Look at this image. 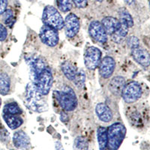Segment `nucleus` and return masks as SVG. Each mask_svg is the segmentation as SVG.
<instances>
[{
    "instance_id": "f257e3e1",
    "label": "nucleus",
    "mask_w": 150,
    "mask_h": 150,
    "mask_svg": "<svg viewBox=\"0 0 150 150\" xmlns=\"http://www.w3.org/2000/svg\"><path fill=\"white\" fill-rule=\"evenodd\" d=\"M25 99L28 108L34 112H42L48 109L47 103L33 83H30L26 86Z\"/></svg>"
},
{
    "instance_id": "f03ea898",
    "label": "nucleus",
    "mask_w": 150,
    "mask_h": 150,
    "mask_svg": "<svg viewBox=\"0 0 150 150\" xmlns=\"http://www.w3.org/2000/svg\"><path fill=\"white\" fill-rule=\"evenodd\" d=\"M61 108L66 112L74 110L77 107V98L74 91L68 86H65L59 91L53 92Z\"/></svg>"
},
{
    "instance_id": "7ed1b4c3",
    "label": "nucleus",
    "mask_w": 150,
    "mask_h": 150,
    "mask_svg": "<svg viewBox=\"0 0 150 150\" xmlns=\"http://www.w3.org/2000/svg\"><path fill=\"white\" fill-rule=\"evenodd\" d=\"M126 135V128L123 124L116 122L108 128V145L109 150H118Z\"/></svg>"
},
{
    "instance_id": "20e7f679",
    "label": "nucleus",
    "mask_w": 150,
    "mask_h": 150,
    "mask_svg": "<svg viewBox=\"0 0 150 150\" xmlns=\"http://www.w3.org/2000/svg\"><path fill=\"white\" fill-rule=\"evenodd\" d=\"M42 21L45 25L61 30L64 27V20L59 11L52 5H47L42 14Z\"/></svg>"
},
{
    "instance_id": "39448f33",
    "label": "nucleus",
    "mask_w": 150,
    "mask_h": 150,
    "mask_svg": "<svg viewBox=\"0 0 150 150\" xmlns=\"http://www.w3.org/2000/svg\"><path fill=\"white\" fill-rule=\"evenodd\" d=\"M53 74L51 70L48 67L42 70V71L38 75L33 83L35 86L36 89L43 96H47L49 94L52 85H53Z\"/></svg>"
},
{
    "instance_id": "423d86ee",
    "label": "nucleus",
    "mask_w": 150,
    "mask_h": 150,
    "mask_svg": "<svg viewBox=\"0 0 150 150\" xmlns=\"http://www.w3.org/2000/svg\"><path fill=\"white\" fill-rule=\"evenodd\" d=\"M142 87L137 81H130L125 83L122 92V97L127 104H132L138 101L142 96Z\"/></svg>"
},
{
    "instance_id": "0eeeda50",
    "label": "nucleus",
    "mask_w": 150,
    "mask_h": 150,
    "mask_svg": "<svg viewBox=\"0 0 150 150\" xmlns=\"http://www.w3.org/2000/svg\"><path fill=\"white\" fill-rule=\"evenodd\" d=\"M101 50L96 47H89L84 53V63L87 69L93 71L98 68L101 61Z\"/></svg>"
},
{
    "instance_id": "6e6552de",
    "label": "nucleus",
    "mask_w": 150,
    "mask_h": 150,
    "mask_svg": "<svg viewBox=\"0 0 150 150\" xmlns=\"http://www.w3.org/2000/svg\"><path fill=\"white\" fill-rule=\"evenodd\" d=\"M39 37L45 45L50 47H56L59 41L58 30L46 25H44L40 29Z\"/></svg>"
},
{
    "instance_id": "1a4fd4ad",
    "label": "nucleus",
    "mask_w": 150,
    "mask_h": 150,
    "mask_svg": "<svg viewBox=\"0 0 150 150\" xmlns=\"http://www.w3.org/2000/svg\"><path fill=\"white\" fill-rule=\"evenodd\" d=\"M26 61L29 65L33 82L35 80L38 75L42 71V70H44L46 67H47L46 65L45 59L42 57L37 56V55H33L29 57H26Z\"/></svg>"
},
{
    "instance_id": "9d476101",
    "label": "nucleus",
    "mask_w": 150,
    "mask_h": 150,
    "mask_svg": "<svg viewBox=\"0 0 150 150\" xmlns=\"http://www.w3.org/2000/svg\"><path fill=\"white\" fill-rule=\"evenodd\" d=\"M80 20L76 14L71 13L66 16L64 21L65 35L68 38H74L77 35L80 30Z\"/></svg>"
},
{
    "instance_id": "9b49d317",
    "label": "nucleus",
    "mask_w": 150,
    "mask_h": 150,
    "mask_svg": "<svg viewBox=\"0 0 150 150\" xmlns=\"http://www.w3.org/2000/svg\"><path fill=\"white\" fill-rule=\"evenodd\" d=\"M89 34L95 41L104 44L108 41V34L101 22L94 21L89 23Z\"/></svg>"
},
{
    "instance_id": "f8f14e48",
    "label": "nucleus",
    "mask_w": 150,
    "mask_h": 150,
    "mask_svg": "<svg viewBox=\"0 0 150 150\" xmlns=\"http://www.w3.org/2000/svg\"><path fill=\"white\" fill-rule=\"evenodd\" d=\"M99 74L104 79H108L112 75L116 68V62L111 56H105L99 64Z\"/></svg>"
},
{
    "instance_id": "ddd939ff",
    "label": "nucleus",
    "mask_w": 150,
    "mask_h": 150,
    "mask_svg": "<svg viewBox=\"0 0 150 150\" xmlns=\"http://www.w3.org/2000/svg\"><path fill=\"white\" fill-rule=\"evenodd\" d=\"M13 143L16 148L26 149L30 146V138L23 131H16L13 136Z\"/></svg>"
},
{
    "instance_id": "4468645a",
    "label": "nucleus",
    "mask_w": 150,
    "mask_h": 150,
    "mask_svg": "<svg viewBox=\"0 0 150 150\" xmlns=\"http://www.w3.org/2000/svg\"><path fill=\"white\" fill-rule=\"evenodd\" d=\"M131 56L134 59L143 67H148L150 64L149 53L143 48H136L131 50Z\"/></svg>"
},
{
    "instance_id": "2eb2a0df",
    "label": "nucleus",
    "mask_w": 150,
    "mask_h": 150,
    "mask_svg": "<svg viewBox=\"0 0 150 150\" xmlns=\"http://www.w3.org/2000/svg\"><path fill=\"white\" fill-rule=\"evenodd\" d=\"M96 113L99 120L104 122H110L113 117V113L110 108L104 103H99L96 105Z\"/></svg>"
},
{
    "instance_id": "dca6fc26",
    "label": "nucleus",
    "mask_w": 150,
    "mask_h": 150,
    "mask_svg": "<svg viewBox=\"0 0 150 150\" xmlns=\"http://www.w3.org/2000/svg\"><path fill=\"white\" fill-rule=\"evenodd\" d=\"M125 83H126L124 77L122 76H116L110 80L109 83V90L113 96L120 97L122 96V92Z\"/></svg>"
},
{
    "instance_id": "f3484780",
    "label": "nucleus",
    "mask_w": 150,
    "mask_h": 150,
    "mask_svg": "<svg viewBox=\"0 0 150 150\" xmlns=\"http://www.w3.org/2000/svg\"><path fill=\"white\" fill-rule=\"evenodd\" d=\"M101 24L105 29L107 34L111 35L120 26V22L117 18L113 17H106L101 21Z\"/></svg>"
},
{
    "instance_id": "a211bd4d",
    "label": "nucleus",
    "mask_w": 150,
    "mask_h": 150,
    "mask_svg": "<svg viewBox=\"0 0 150 150\" xmlns=\"http://www.w3.org/2000/svg\"><path fill=\"white\" fill-rule=\"evenodd\" d=\"M3 119L6 122L8 126L12 130L17 129L19 127H21L23 123V120L18 115H11V114H3Z\"/></svg>"
},
{
    "instance_id": "6ab92c4d",
    "label": "nucleus",
    "mask_w": 150,
    "mask_h": 150,
    "mask_svg": "<svg viewBox=\"0 0 150 150\" xmlns=\"http://www.w3.org/2000/svg\"><path fill=\"white\" fill-rule=\"evenodd\" d=\"M61 69L66 78L71 81L74 80L77 71V68L70 61H65L62 62L61 65Z\"/></svg>"
},
{
    "instance_id": "aec40b11",
    "label": "nucleus",
    "mask_w": 150,
    "mask_h": 150,
    "mask_svg": "<svg viewBox=\"0 0 150 150\" xmlns=\"http://www.w3.org/2000/svg\"><path fill=\"white\" fill-rule=\"evenodd\" d=\"M128 30H129V28L128 26L120 23V28L113 34L111 35V39L116 44H121L128 35Z\"/></svg>"
},
{
    "instance_id": "412c9836",
    "label": "nucleus",
    "mask_w": 150,
    "mask_h": 150,
    "mask_svg": "<svg viewBox=\"0 0 150 150\" xmlns=\"http://www.w3.org/2000/svg\"><path fill=\"white\" fill-rule=\"evenodd\" d=\"M119 21L120 23L125 25L128 28L133 27L134 20L128 11L125 8H121L119 10Z\"/></svg>"
},
{
    "instance_id": "4be33fe9",
    "label": "nucleus",
    "mask_w": 150,
    "mask_h": 150,
    "mask_svg": "<svg viewBox=\"0 0 150 150\" xmlns=\"http://www.w3.org/2000/svg\"><path fill=\"white\" fill-rule=\"evenodd\" d=\"M11 79L8 74L5 72L0 73V94L6 96L10 92Z\"/></svg>"
},
{
    "instance_id": "5701e85b",
    "label": "nucleus",
    "mask_w": 150,
    "mask_h": 150,
    "mask_svg": "<svg viewBox=\"0 0 150 150\" xmlns=\"http://www.w3.org/2000/svg\"><path fill=\"white\" fill-rule=\"evenodd\" d=\"M97 138L100 150H104L108 145V128L99 127L97 130Z\"/></svg>"
},
{
    "instance_id": "b1692460",
    "label": "nucleus",
    "mask_w": 150,
    "mask_h": 150,
    "mask_svg": "<svg viewBox=\"0 0 150 150\" xmlns=\"http://www.w3.org/2000/svg\"><path fill=\"white\" fill-rule=\"evenodd\" d=\"M3 112L5 114L11 115H20L23 112L22 110L20 108V106L16 102H11L5 104L4 107Z\"/></svg>"
},
{
    "instance_id": "393cba45",
    "label": "nucleus",
    "mask_w": 150,
    "mask_h": 150,
    "mask_svg": "<svg viewBox=\"0 0 150 150\" xmlns=\"http://www.w3.org/2000/svg\"><path fill=\"white\" fill-rule=\"evenodd\" d=\"M85 81H86V74L83 71V70L80 69L77 70V74L75 75L74 78L72 80V82L74 83L77 88L79 89H83L85 85Z\"/></svg>"
},
{
    "instance_id": "a878e982",
    "label": "nucleus",
    "mask_w": 150,
    "mask_h": 150,
    "mask_svg": "<svg viewBox=\"0 0 150 150\" xmlns=\"http://www.w3.org/2000/svg\"><path fill=\"white\" fill-rule=\"evenodd\" d=\"M88 142L83 137H77L74 143V150H88Z\"/></svg>"
},
{
    "instance_id": "bb28decb",
    "label": "nucleus",
    "mask_w": 150,
    "mask_h": 150,
    "mask_svg": "<svg viewBox=\"0 0 150 150\" xmlns=\"http://www.w3.org/2000/svg\"><path fill=\"white\" fill-rule=\"evenodd\" d=\"M56 3L59 9L64 13L70 11L73 7L72 0H56Z\"/></svg>"
},
{
    "instance_id": "cd10ccee",
    "label": "nucleus",
    "mask_w": 150,
    "mask_h": 150,
    "mask_svg": "<svg viewBox=\"0 0 150 150\" xmlns=\"http://www.w3.org/2000/svg\"><path fill=\"white\" fill-rule=\"evenodd\" d=\"M3 21L8 26H12V25L14 24V14H13V11L11 9H6L5 12L3 13Z\"/></svg>"
},
{
    "instance_id": "c85d7f7f",
    "label": "nucleus",
    "mask_w": 150,
    "mask_h": 150,
    "mask_svg": "<svg viewBox=\"0 0 150 150\" xmlns=\"http://www.w3.org/2000/svg\"><path fill=\"white\" fill-rule=\"evenodd\" d=\"M127 45L130 49H136L140 47V40L136 36H131L127 40Z\"/></svg>"
},
{
    "instance_id": "c756f323",
    "label": "nucleus",
    "mask_w": 150,
    "mask_h": 150,
    "mask_svg": "<svg viewBox=\"0 0 150 150\" xmlns=\"http://www.w3.org/2000/svg\"><path fill=\"white\" fill-rule=\"evenodd\" d=\"M8 36V31L6 27L0 23V41H4Z\"/></svg>"
},
{
    "instance_id": "7c9ffc66",
    "label": "nucleus",
    "mask_w": 150,
    "mask_h": 150,
    "mask_svg": "<svg viewBox=\"0 0 150 150\" xmlns=\"http://www.w3.org/2000/svg\"><path fill=\"white\" fill-rule=\"evenodd\" d=\"M72 2L79 8H84L87 5V0H72Z\"/></svg>"
},
{
    "instance_id": "2f4dec72",
    "label": "nucleus",
    "mask_w": 150,
    "mask_h": 150,
    "mask_svg": "<svg viewBox=\"0 0 150 150\" xmlns=\"http://www.w3.org/2000/svg\"><path fill=\"white\" fill-rule=\"evenodd\" d=\"M8 7V0H0V15L6 11Z\"/></svg>"
},
{
    "instance_id": "473e14b6",
    "label": "nucleus",
    "mask_w": 150,
    "mask_h": 150,
    "mask_svg": "<svg viewBox=\"0 0 150 150\" xmlns=\"http://www.w3.org/2000/svg\"><path fill=\"white\" fill-rule=\"evenodd\" d=\"M60 120H61L62 122H68V115H67L65 112H62L61 113V116H60Z\"/></svg>"
},
{
    "instance_id": "72a5a7b5",
    "label": "nucleus",
    "mask_w": 150,
    "mask_h": 150,
    "mask_svg": "<svg viewBox=\"0 0 150 150\" xmlns=\"http://www.w3.org/2000/svg\"><path fill=\"white\" fill-rule=\"evenodd\" d=\"M55 148H56V150H64L62 144L60 141H56L55 143Z\"/></svg>"
},
{
    "instance_id": "f704fd0d",
    "label": "nucleus",
    "mask_w": 150,
    "mask_h": 150,
    "mask_svg": "<svg viewBox=\"0 0 150 150\" xmlns=\"http://www.w3.org/2000/svg\"><path fill=\"white\" fill-rule=\"evenodd\" d=\"M124 2H125L127 5H132V4H134V0H124Z\"/></svg>"
},
{
    "instance_id": "c9c22d12",
    "label": "nucleus",
    "mask_w": 150,
    "mask_h": 150,
    "mask_svg": "<svg viewBox=\"0 0 150 150\" xmlns=\"http://www.w3.org/2000/svg\"><path fill=\"white\" fill-rule=\"evenodd\" d=\"M96 1H97V2H101L103 0H96Z\"/></svg>"
},
{
    "instance_id": "e433bc0d",
    "label": "nucleus",
    "mask_w": 150,
    "mask_h": 150,
    "mask_svg": "<svg viewBox=\"0 0 150 150\" xmlns=\"http://www.w3.org/2000/svg\"><path fill=\"white\" fill-rule=\"evenodd\" d=\"M1 104H2V100L0 98V108H1Z\"/></svg>"
}]
</instances>
